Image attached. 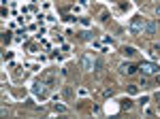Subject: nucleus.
Here are the masks:
<instances>
[{
    "label": "nucleus",
    "mask_w": 160,
    "mask_h": 119,
    "mask_svg": "<svg viewBox=\"0 0 160 119\" xmlns=\"http://www.w3.org/2000/svg\"><path fill=\"white\" fill-rule=\"evenodd\" d=\"M156 21H149V23H145V34L147 36H152V34H156Z\"/></svg>",
    "instance_id": "2"
},
{
    "label": "nucleus",
    "mask_w": 160,
    "mask_h": 119,
    "mask_svg": "<svg viewBox=\"0 0 160 119\" xmlns=\"http://www.w3.org/2000/svg\"><path fill=\"white\" fill-rule=\"evenodd\" d=\"M124 55H134V49H132V47H124Z\"/></svg>",
    "instance_id": "4"
},
{
    "label": "nucleus",
    "mask_w": 160,
    "mask_h": 119,
    "mask_svg": "<svg viewBox=\"0 0 160 119\" xmlns=\"http://www.w3.org/2000/svg\"><path fill=\"white\" fill-rule=\"evenodd\" d=\"M156 15H158V17H160V4H158V7H156Z\"/></svg>",
    "instance_id": "6"
},
{
    "label": "nucleus",
    "mask_w": 160,
    "mask_h": 119,
    "mask_svg": "<svg viewBox=\"0 0 160 119\" xmlns=\"http://www.w3.org/2000/svg\"><path fill=\"white\" fill-rule=\"evenodd\" d=\"M143 68L147 70V73H154V70H156V66H154V64H143Z\"/></svg>",
    "instance_id": "5"
},
{
    "label": "nucleus",
    "mask_w": 160,
    "mask_h": 119,
    "mask_svg": "<svg viewBox=\"0 0 160 119\" xmlns=\"http://www.w3.org/2000/svg\"><path fill=\"white\" fill-rule=\"evenodd\" d=\"M122 73L132 75V73H137V66H134V64H122Z\"/></svg>",
    "instance_id": "3"
},
{
    "label": "nucleus",
    "mask_w": 160,
    "mask_h": 119,
    "mask_svg": "<svg viewBox=\"0 0 160 119\" xmlns=\"http://www.w3.org/2000/svg\"><path fill=\"white\" fill-rule=\"evenodd\" d=\"M156 81H158V83H160V77H158V79H156Z\"/></svg>",
    "instance_id": "7"
},
{
    "label": "nucleus",
    "mask_w": 160,
    "mask_h": 119,
    "mask_svg": "<svg viewBox=\"0 0 160 119\" xmlns=\"http://www.w3.org/2000/svg\"><path fill=\"white\" fill-rule=\"evenodd\" d=\"M141 30H143V19L141 17H134L132 23H130V32L137 34V32H141Z\"/></svg>",
    "instance_id": "1"
}]
</instances>
